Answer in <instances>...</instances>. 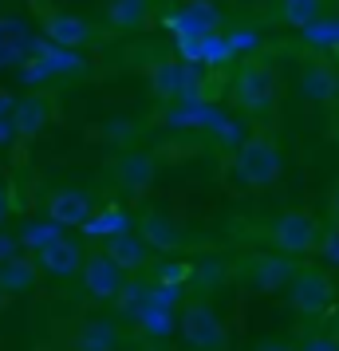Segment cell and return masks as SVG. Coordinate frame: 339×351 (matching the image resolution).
Instances as JSON below:
<instances>
[{
  "mask_svg": "<svg viewBox=\"0 0 339 351\" xmlns=\"http://www.w3.org/2000/svg\"><path fill=\"white\" fill-rule=\"evenodd\" d=\"M48 221L60 225V229H83V221L95 213V206H91V197L83 190H75V186H64V190H51L48 193Z\"/></svg>",
  "mask_w": 339,
  "mask_h": 351,
  "instance_id": "15",
  "label": "cell"
},
{
  "mask_svg": "<svg viewBox=\"0 0 339 351\" xmlns=\"http://www.w3.org/2000/svg\"><path fill=\"white\" fill-rule=\"evenodd\" d=\"M300 36H307L316 48H336L339 44V16H327V12H323V16L316 20V24H307Z\"/></svg>",
  "mask_w": 339,
  "mask_h": 351,
  "instance_id": "24",
  "label": "cell"
},
{
  "mask_svg": "<svg viewBox=\"0 0 339 351\" xmlns=\"http://www.w3.org/2000/svg\"><path fill=\"white\" fill-rule=\"evenodd\" d=\"M201 83H205V75L194 60H154L146 67V87L162 103H197Z\"/></svg>",
  "mask_w": 339,
  "mask_h": 351,
  "instance_id": "3",
  "label": "cell"
},
{
  "mask_svg": "<svg viewBox=\"0 0 339 351\" xmlns=\"http://www.w3.org/2000/svg\"><path fill=\"white\" fill-rule=\"evenodd\" d=\"M300 95L307 103H331L339 95V71L327 60H307L300 71Z\"/></svg>",
  "mask_w": 339,
  "mask_h": 351,
  "instance_id": "19",
  "label": "cell"
},
{
  "mask_svg": "<svg viewBox=\"0 0 339 351\" xmlns=\"http://www.w3.org/2000/svg\"><path fill=\"white\" fill-rule=\"evenodd\" d=\"M296 272V261L284 253H273V256H249L241 265V276H244V285L253 288V292H260V296H273V292H280V288L288 285V276Z\"/></svg>",
  "mask_w": 339,
  "mask_h": 351,
  "instance_id": "9",
  "label": "cell"
},
{
  "mask_svg": "<svg viewBox=\"0 0 339 351\" xmlns=\"http://www.w3.org/2000/svg\"><path fill=\"white\" fill-rule=\"evenodd\" d=\"M229 95H233V107L244 114H268L280 99V75H276L273 64L264 60H244L237 67V75L229 83Z\"/></svg>",
  "mask_w": 339,
  "mask_h": 351,
  "instance_id": "2",
  "label": "cell"
},
{
  "mask_svg": "<svg viewBox=\"0 0 339 351\" xmlns=\"http://www.w3.org/2000/svg\"><path fill=\"white\" fill-rule=\"evenodd\" d=\"M8 217H12V202H8V190L0 186V225L8 221Z\"/></svg>",
  "mask_w": 339,
  "mask_h": 351,
  "instance_id": "30",
  "label": "cell"
},
{
  "mask_svg": "<svg viewBox=\"0 0 339 351\" xmlns=\"http://www.w3.org/2000/svg\"><path fill=\"white\" fill-rule=\"evenodd\" d=\"M4 304H8V296H4V292H0V308H4Z\"/></svg>",
  "mask_w": 339,
  "mask_h": 351,
  "instance_id": "31",
  "label": "cell"
},
{
  "mask_svg": "<svg viewBox=\"0 0 339 351\" xmlns=\"http://www.w3.org/2000/svg\"><path fill=\"white\" fill-rule=\"evenodd\" d=\"M323 12H327V0H276V20L292 32H304Z\"/></svg>",
  "mask_w": 339,
  "mask_h": 351,
  "instance_id": "21",
  "label": "cell"
},
{
  "mask_svg": "<svg viewBox=\"0 0 339 351\" xmlns=\"http://www.w3.org/2000/svg\"><path fill=\"white\" fill-rule=\"evenodd\" d=\"M134 233H138V237L154 249V256H178L181 249L190 245L186 225H181L174 213H166V209H150V213H142Z\"/></svg>",
  "mask_w": 339,
  "mask_h": 351,
  "instance_id": "7",
  "label": "cell"
},
{
  "mask_svg": "<svg viewBox=\"0 0 339 351\" xmlns=\"http://www.w3.org/2000/svg\"><path fill=\"white\" fill-rule=\"evenodd\" d=\"M288 304L296 316H323V312H331V304H336V285H331V276L316 265H304V269H296L288 276Z\"/></svg>",
  "mask_w": 339,
  "mask_h": 351,
  "instance_id": "5",
  "label": "cell"
},
{
  "mask_svg": "<svg viewBox=\"0 0 339 351\" xmlns=\"http://www.w3.org/2000/svg\"><path fill=\"white\" fill-rule=\"evenodd\" d=\"M253 351H296V343L280 339V335H264V339H257V343H253Z\"/></svg>",
  "mask_w": 339,
  "mask_h": 351,
  "instance_id": "27",
  "label": "cell"
},
{
  "mask_svg": "<svg viewBox=\"0 0 339 351\" xmlns=\"http://www.w3.org/2000/svg\"><path fill=\"white\" fill-rule=\"evenodd\" d=\"M107 213H111V217H95V213H91V217L83 221V229H87V233H111V237L123 233V229H130V221L118 213V209H107Z\"/></svg>",
  "mask_w": 339,
  "mask_h": 351,
  "instance_id": "25",
  "label": "cell"
},
{
  "mask_svg": "<svg viewBox=\"0 0 339 351\" xmlns=\"http://www.w3.org/2000/svg\"><path fill=\"white\" fill-rule=\"evenodd\" d=\"M40 288V269H36V256H8L0 261V292L8 300H20V296H32Z\"/></svg>",
  "mask_w": 339,
  "mask_h": 351,
  "instance_id": "18",
  "label": "cell"
},
{
  "mask_svg": "<svg viewBox=\"0 0 339 351\" xmlns=\"http://www.w3.org/2000/svg\"><path fill=\"white\" fill-rule=\"evenodd\" d=\"M150 292H154V285H146V280H123V288L114 292V312L118 316L114 319H142V312L150 308Z\"/></svg>",
  "mask_w": 339,
  "mask_h": 351,
  "instance_id": "22",
  "label": "cell"
},
{
  "mask_svg": "<svg viewBox=\"0 0 339 351\" xmlns=\"http://www.w3.org/2000/svg\"><path fill=\"white\" fill-rule=\"evenodd\" d=\"M83 249L75 237H51L48 245H40L36 249V269H40V276H51V280H71L75 272H79L83 265Z\"/></svg>",
  "mask_w": 339,
  "mask_h": 351,
  "instance_id": "10",
  "label": "cell"
},
{
  "mask_svg": "<svg viewBox=\"0 0 339 351\" xmlns=\"http://www.w3.org/2000/svg\"><path fill=\"white\" fill-rule=\"evenodd\" d=\"M221 24V12L213 8V0H186L174 16L166 20V28H174L186 40H205V36L217 32Z\"/></svg>",
  "mask_w": 339,
  "mask_h": 351,
  "instance_id": "13",
  "label": "cell"
},
{
  "mask_svg": "<svg viewBox=\"0 0 339 351\" xmlns=\"http://www.w3.org/2000/svg\"><path fill=\"white\" fill-rule=\"evenodd\" d=\"M12 253H16V241L8 237V233H0V261H8Z\"/></svg>",
  "mask_w": 339,
  "mask_h": 351,
  "instance_id": "29",
  "label": "cell"
},
{
  "mask_svg": "<svg viewBox=\"0 0 339 351\" xmlns=\"http://www.w3.org/2000/svg\"><path fill=\"white\" fill-rule=\"evenodd\" d=\"M268 241H273L276 253L284 256H312L320 249V221L304 213V209H288V213H280L273 225H268Z\"/></svg>",
  "mask_w": 339,
  "mask_h": 351,
  "instance_id": "6",
  "label": "cell"
},
{
  "mask_svg": "<svg viewBox=\"0 0 339 351\" xmlns=\"http://www.w3.org/2000/svg\"><path fill=\"white\" fill-rule=\"evenodd\" d=\"M280 170H284V154L273 134H260V130L237 146L233 166H229V174L241 190H268V186H276Z\"/></svg>",
  "mask_w": 339,
  "mask_h": 351,
  "instance_id": "1",
  "label": "cell"
},
{
  "mask_svg": "<svg viewBox=\"0 0 339 351\" xmlns=\"http://www.w3.org/2000/svg\"><path fill=\"white\" fill-rule=\"evenodd\" d=\"M264 4H276V0H264Z\"/></svg>",
  "mask_w": 339,
  "mask_h": 351,
  "instance_id": "32",
  "label": "cell"
},
{
  "mask_svg": "<svg viewBox=\"0 0 339 351\" xmlns=\"http://www.w3.org/2000/svg\"><path fill=\"white\" fill-rule=\"evenodd\" d=\"M51 237H60V229H28V233H24V241H28L32 249H40V245H48Z\"/></svg>",
  "mask_w": 339,
  "mask_h": 351,
  "instance_id": "28",
  "label": "cell"
},
{
  "mask_svg": "<svg viewBox=\"0 0 339 351\" xmlns=\"http://www.w3.org/2000/svg\"><path fill=\"white\" fill-rule=\"evenodd\" d=\"M296 351H339V339L327 332H312V335H304V343Z\"/></svg>",
  "mask_w": 339,
  "mask_h": 351,
  "instance_id": "26",
  "label": "cell"
},
{
  "mask_svg": "<svg viewBox=\"0 0 339 351\" xmlns=\"http://www.w3.org/2000/svg\"><path fill=\"white\" fill-rule=\"evenodd\" d=\"M111 178L127 197H142V193H150L154 178H158V162L150 158L146 150H123L111 166Z\"/></svg>",
  "mask_w": 339,
  "mask_h": 351,
  "instance_id": "11",
  "label": "cell"
},
{
  "mask_svg": "<svg viewBox=\"0 0 339 351\" xmlns=\"http://www.w3.org/2000/svg\"><path fill=\"white\" fill-rule=\"evenodd\" d=\"M123 348V324L114 316H83L71 328V351H118Z\"/></svg>",
  "mask_w": 339,
  "mask_h": 351,
  "instance_id": "12",
  "label": "cell"
},
{
  "mask_svg": "<svg viewBox=\"0 0 339 351\" xmlns=\"http://www.w3.org/2000/svg\"><path fill=\"white\" fill-rule=\"evenodd\" d=\"M103 253L111 256L127 276H130V272H146V269H150V261H154V249H150L134 229H123V233L107 237V249H103Z\"/></svg>",
  "mask_w": 339,
  "mask_h": 351,
  "instance_id": "17",
  "label": "cell"
},
{
  "mask_svg": "<svg viewBox=\"0 0 339 351\" xmlns=\"http://www.w3.org/2000/svg\"><path fill=\"white\" fill-rule=\"evenodd\" d=\"M178 335L186 339L190 351H225L229 348V328L210 300H194L181 308Z\"/></svg>",
  "mask_w": 339,
  "mask_h": 351,
  "instance_id": "4",
  "label": "cell"
},
{
  "mask_svg": "<svg viewBox=\"0 0 339 351\" xmlns=\"http://www.w3.org/2000/svg\"><path fill=\"white\" fill-rule=\"evenodd\" d=\"M103 20H107V32L114 36L146 32L154 24V0H107Z\"/></svg>",
  "mask_w": 339,
  "mask_h": 351,
  "instance_id": "14",
  "label": "cell"
},
{
  "mask_svg": "<svg viewBox=\"0 0 339 351\" xmlns=\"http://www.w3.org/2000/svg\"><path fill=\"white\" fill-rule=\"evenodd\" d=\"M150 285H186V276H190V265H181V261H150Z\"/></svg>",
  "mask_w": 339,
  "mask_h": 351,
  "instance_id": "23",
  "label": "cell"
},
{
  "mask_svg": "<svg viewBox=\"0 0 339 351\" xmlns=\"http://www.w3.org/2000/svg\"><path fill=\"white\" fill-rule=\"evenodd\" d=\"M75 276L83 280V292H87L91 300H99V304H111L114 292H118L123 280H127V272L118 269L103 249H99V253H83V265H79Z\"/></svg>",
  "mask_w": 339,
  "mask_h": 351,
  "instance_id": "8",
  "label": "cell"
},
{
  "mask_svg": "<svg viewBox=\"0 0 339 351\" xmlns=\"http://www.w3.org/2000/svg\"><path fill=\"white\" fill-rule=\"evenodd\" d=\"M44 36L55 40L60 48H83V44H91V24L75 12H51L44 20Z\"/></svg>",
  "mask_w": 339,
  "mask_h": 351,
  "instance_id": "20",
  "label": "cell"
},
{
  "mask_svg": "<svg viewBox=\"0 0 339 351\" xmlns=\"http://www.w3.org/2000/svg\"><path fill=\"white\" fill-rule=\"evenodd\" d=\"M8 123H12V134H16L20 143H32L40 138L51 123V99L48 95H24L12 103V114H8Z\"/></svg>",
  "mask_w": 339,
  "mask_h": 351,
  "instance_id": "16",
  "label": "cell"
}]
</instances>
